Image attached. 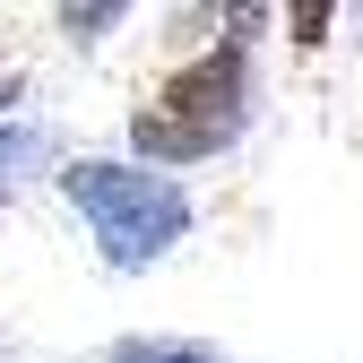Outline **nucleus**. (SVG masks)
<instances>
[{
  "label": "nucleus",
  "instance_id": "f257e3e1",
  "mask_svg": "<svg viewBox=\"0 0 363 363\" xmlns=\"http://www.w3.org/2000/svg\"><path fill=\"white\" fill-rule=\"evenodd\" d=\"M251 113H259L251 35H225V43H208V52L173 61L147 96H139V113H130V156L156 164V173L208 164V156H225L251 130Z\"/></svg>",
  "mask_w": 363,
  "mask_h": 363
},
{
  "label": "nucleus",
  "instance_id": "f03ea898",
  "mask_svg": "<svg viewBox=\"0 0 363 363\" xmlns=\"http://www.w3.org/2000/svg\"><path fill=\"white\" fill-rule=\"evenodd\" d=\"M52 182H61V199L78 208L96 259L121 268V277L173 259L182 242H191V225H199L191 182H182V173H156V164H139V156H69Z\"/></svg>",
  "mask_w": 363,
  "mask_h": 363
},
{
  "label": "nucleus",
  "instance_id": "7ed1b4c3",
  "mask_svg": "<svg viewBox=\"0 0 363 363\" xmlns=\"http://www.w3.org/2000/svg\"><path fill=\"white\" fill-rule=\"evenodd\" d=\"M43 164H52V130H43V121H0V199H9V191H26V182L43 173Z\"/></svg>",
  "mask_w": 363,
  "mask_h": 363
},
{
  "label": "nucleus",
  "instance_id": "20e7f679",
  "mask_svg": "<svg viewBox=\"0 0 363 363\" xmlns=\"http://www.w3.org/2000/svg\"><path fill=\"white\" fill-rule=\"evenodd\" d=\"M96 363H225L208 337H113Z\"/></svg>",
  "mask_w": 363,
  "mask_h": 363
},
{
  "label": "nucleus",
  "instance_id": "39448f33",
  "mask_svg": "<svg viewBox=\"0 0 363 363\" xmlns=\"http://www.w3.org/2000/svg\"><path fill=\"white\" fill-rule=\"evenodd\" d=\"M130 9H61V35L69 43H104V26H121Z\"/></svg>",
  "mask_w": 363,
  "mask_h": 363
},
{
  "label": "nucleus",
  "instance_id": "423d86ee",
  "mask_svg": "<svg viewBox=\"0 0 363 363\" xmlns=\"http://www.w3.org/2000/svg\"><path fill=\"white\" fill-rule=\"evenodd\" d=\"M18 96H26V86H18V69H0V121H18Z\"/></svg>",
  "mask_w": 363,
  "mask_h": 363
}]
</instances>
